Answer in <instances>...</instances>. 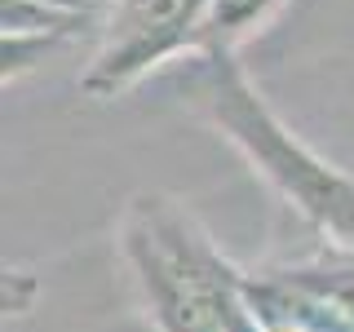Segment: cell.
Wrapping results in <instances>:
<instances>
[{"label": "cell", "instance_id": "obj_1", "mask_svg": "<svg viewBox=\"0 0 354 332\" xmlns=\"http://www.w3.org/2000/svg\"><path fill=\"white\" fill-rule=\"evenodd\" d=\"M191 93L213 120V129L235 147L248 169L297 208L319 235H332L337 243H354V177H346L337 164L315 155L270 111V102L257 93V84L243 75L235 53H195Z\"/></svg>", "mask_w": 354, "mask_h": 332}, {"label": "cell", "instance_id": "obj_2", "mask_svg": "<svg viewBox=\"0 0 354 332\" xmlns=\"http://www.w3.org/2000/svg\"><path fill=\"white\" fill-rule=\"evenodd\" d=\"M120 248L160 332H230V315L243 306V275L177 199L133 195Z\"/></svg>", "mask_w": 354, "mask_h": 332}, {"label": "cell", "instance_id": "obj_3", "mask_svg": "<svg viewBox=\"0 0 354 332\" xmlns=\"http://www.w3.org/2000/svg\"><path fill=\"white\" fill-rule=\"evenodd\" d=\"M40 5H53V9H62V14H80V18L102 22L106 9L115 5V0H40Z\"/></svg>", "mask_w": 354, "mask_h": 332}]
</instances>
